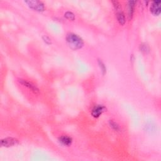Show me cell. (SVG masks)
I'll return each instance as SVG.
<instances>
[{"label": "cell", "mask_w": 161, "mask_h": 161, "mask_svg": "<svg viewBox=\"0 0 161 161\" xmlns=\"http://www.w3.org/2000/svg\"><path fill=\"white\" fill-rule=\"evenodd\" d=\"M67 42H68L69 46L73 50H77L81 48L84 42L83 39L79 37L78 35L73 33H69L66 37Z\"/></svg>", "instance_id": "obj_1"}, {"label": "cell", "mask_w": 161, "mask_h": 161, "mask_svg": "<svg viewBox=\"0 0 161 161\" xmlns=\"http://www.w3.org/2000/svg\"><path fill=\"white\" fill-rule=\"evenodd\" d=\"M25 3L28 4V6L33 10L37 11H43L45 10L44 4L42 1H26Z\"/></svg>", "instance_id": "obj_2"}, {"label": "cell", "mask_w": 161, "mask_h": 161, "mask_svg": "<svg viewBox=\"0 0 161 161\" xmlns=\"http://www.w3.org/2000/svg\"><path fill=\"white\" fill-rule=\"evenodd\" d=\"M106 108H105V106H104L103 105H96L93 108L91 111V115L93 117L98 118L100 117V116L105 112V111H106Z\"/></svg>", "instance_id": "obj_3"}, {"label": "cell", "mask_w": 161, "mask_h": 161, "mask_svg": "<svg viewBox=\"0 0 161 161\" xmlns=\"http://www.w3.org/2000/svg\"><path fill=\"white\" fill-rule=\"evenodd\" d=\"M160 1H154L152 3L150 10L151 13L154 15H159L161 12V7H160Z\"/></svg>", "instance_id": "obj_4"}, {"label": "cell", "mask_w": 161, "mask_h": 161, "mask_svg": "<svg viewBox=\"0 0 161 161\" xmlns=\"http://www.w3.org/2000/svg\"><path fill=\"white\" fill-rule=\"evenodd\" d=\"M19 141L17 139H16V138L9 137V138H4V139L1 140V146L3 147H9L16 145L19 144Z\"/></svg>", "instance_id": "obj_5"}, {"label": "cell", "mask_w": 161, "mask_h": 161, "mask_svg": "<svg viewBox=\"0 0 161 161\" xmlns=\"http://www.w3.org/2000/svg\"><path fill=\"white\" fill-rule=\"evenodd\" d=\"M19 82L23 85V86L26 87L27 88H28L29 89H30L31 91H32V92H33L35 94H37L39 93V89L35 86V85H33L32 83H31L28 81H27V80H24V79H19Z\"/></svg>", "instance_id": "obj_6"}, {"label": "cell", "mask_w": 161, "mask_h": 161, "mask_svg": "<svg viewBox=\"0 0 161 161\" xmlns=\"http://www.w3.org/2000/svg\"><path fill=\"white\" fill-rule=\"evenodd\" d=\"M59 140L60 143L62 145L66 146H69L72 144L73 139L71 137L67 136V135H62L61 137H59Z\"/></svg>", "instance_id": "obj_7"}, {"label": "cell", "mask_w": 161, "mask_h": 161, "mask_svg": "<svg viewBox=\"0 0 161 161\" xmlns=\"http://www.w3.org/2000/svg\"><path fill=\"white\" fill-rule=\"evenodd\" d=\"M135 3H136V1H129L128 3V18L130 20L132 19L133 17Z\"/></svg>", "instance_id": "obj_8"}, {"label": "cell", "mask_w": 161, "mask_h": 161, "mask_svg": "<svg viewBox=\"0 0 161 161\" xmlns=\"http://www.w3.org/2000/svg\"><path fill=\"white\" fill-rule=\"evenodd\" d=\"M117 20L121 25H123L125 24V16L122 11H119L117 13Z\"/></svg>", "instance_id": "obj_9"}, {"label": "cell", "mask_w": 161, "mask_h": 161, "mask_svg": "<svg viewBox=\"0 0 161 161\" xmlns=\"http://www.w3.org/2000/svg\"><path fill=\"white\" fill-rule=\"evenodd\" d=\"M110 125L111 127L114 130H115V131H119L120 130L119 125L117 123L115 122L114 121L110 120Z\"/></svg>", "instance_id": "obj_10"}, {"label": "cell", "mask_w": 161, "mask_h": 161, "mask_svg": "<svg viewBox=\"0 0 161 161\" xmlns=\"http://www.w3.org/2000/svg\"><path fill=\"white\" fill-rule=\"evenodd\" d=\"M64 16H65V17L66 18V19H68L70 20H74V19H75V16L72 12H70V11L66 12L65 13Z\"/></svg>", "instance_id": "obj_11"}, {"label": "cell", "mask_w": 161, "mask_h": 161, "mask_svg": "<svg viewBox=\"0 0 161 161\" xmlns=\"http://www.w3.org/2000/svg\"><path fill=\"white\" fill-rule=\"evenodd\" d=\"M112 3L113 4V6H114V7H115L116 10L118 11V10H120L121 5H120V3L118 1H112Z\"/></svg>", "instance_id": "obj_12"}, {"label": "cell", "mask_w": 161, "mask_h": 161, "mask_svg": "<svg viewBox=\"0 0 161 161\" xmlns=\"http://www.w3.org/2000/svg\"><path fill=\"white\" fill-rule=\"evenodd\" d=\"M99 64L100 66L101 69H102V71L105 73L106 72V68H105V64H103V62L101 61H99Z\"/></svg>", "instance_id": "obj_13"}, {"label": "cell", "mask_w": 161, "mask_h": 161, "mask_svg": "<svg viewBox=\"0 0 161 161\" xmlns=\"http://www.w3.org/2000/svg\"><path fill=\"white\" fill-rule=\"evenodd\" d=\"M140 50L142 51H144V52H146L147 51H149V47L148 46H147V45H140Z\"/></svg>", "instance_id": "obj_14"}]
</instances>
